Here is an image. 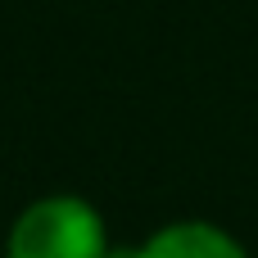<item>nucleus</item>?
Segmentation results:
<instances>
[{
    "mask_svg": "<svg viewBox=\"0 0 258 258\" xmlns=\"http://www.w3.org/2000/svg\"><path fill=\"white\" fill-rule=\"evenodd\" d=\"M104 258H245V249L213 222H168L145 245L109 249Z\"/></svg>",
    "mask_w": 258,
    "mask_h": 258,
    "instance_id": "obj_2",
    "label": "nucleus"
},
{
    "mask_svg": "<svg viewBox=\"0 0 258 258\" xmlns=\"http://www.w3.org/2000/svg\"><path fill=\"white\" fill-rule=\"evenodd\" d=\"M104 222L77 195H50L18 213L9 231V258H104Z\"/></svg>",
    "mask_w": 258,
    "mask_h": 258,
    "instance_id": "obj_1",
    "label": "nucleus"
}]
</instances>
